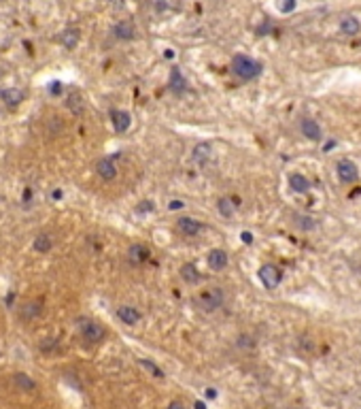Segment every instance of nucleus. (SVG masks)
Listing matches in <instances>:
<instances>
[{
    "label": "nucleus",
    "mask_w": 361,
    "mask_h": 409,
    "mask_svg": "<svg viewBox=\"0 0 361 409\" xmlns=\"http://www.w3.org/2000/svg\"><path fill=\"white\" fill-rule=\"evenodd\" d=\"M232 73L236 77H240L242 81H251V79L262 75V64L253 58H249V55L238 53L232 58Z\"/></svg>",
    "instance_id": "obj_1"
},
{
    "label": "nucleus",
    "mask_w": 361,
    "mask_h": 409,
    "mask_svg": "<svg viewBox=\"0 0 361 409\" xmlns=\"http://www.w3.org/2000/svg\"><path fill=\"white\" fill-rule=\"evenodd\" d=\"M223 290L221 288H208V290H202L200 294H198V299H196V303H198V307L200 309H204V311H217L221 305H223Z\"/></svg>",
    "instance_id": "obj_2"
},
{
    "label": "nucleus",
    "mask_w": 361,
    "mask_h": 409,
    "mask_svg": "<svg viewBox=\"0 0 361 409\" xmlns=\"http://www.w3.org/2000/svg\"><path fill=\"white\" fill-rule=\"evenodd\" d=\"M79 328H81L83 339L90 341V343H100V341H104V337H107L104 326H102V324H98L96 320H83L79 324Z\"/></svg>",
    "instance_id": "obj_3"
},
{
    "label": "nucleus",
    "mask_w": 361,
    "mask_h": 409,
    "mask_svg": "<svg viewBox=\"0 0 361 409\" xmlns=\"http://www.w3.org/2000/svg\"><path fill=\"white\" fill-rule=\"evenodd\" d=\"M336 173H338V179L346 186H351L359 179V171H357V164L349 158H342L338 164H336Z\"/></svg>",
    "instance_id": "obj_4"
},
{
    "label": "nucleus",
    "mask_w": 361,
    "mask_h": 409,
    "mask_svg": "<svg viewBox=\"0 0 361 409\" xmlns=\"http://www.w3.org/2000/svg\"><path fill=\"white\" fill-rule=\"evenodd\" d=\"M259 279H262V284H264L268 290H274V288H279L281 279H283V273H281L279 266H274V264H264L262 269H259Z\"/></svg>",
    "instance_id": "obj_5"
},
{
    "label": "nucleus",
    "mask_w": 361,
    "mask_h": 409,
    "mask_svg": "<svg viewBox=\"0 0 361 409\" xmlns=\"http://www.w3.org/2000/svg\"><path fill=\"white\" fill-rule=\"evenodd\" d=\"M119 156H121V153L117 151V153H113V156H109V158L98 160L96 171H98V175L102 177L104 181H111V179L117 177V164H115V160H117Z\"/></svg>",
    "instance_id": "obj_6"
},
{
    "label": "nucleus",
    "mask_w": 361,
    "mask_h": 409,
    "mask_svg": "<svg viewBox=\"0 0 361 409\" xmlns=\"http://www.w3.org/2000/svg\"><path fill=\"white\" fill-rule=\"evenodd\" d=\"M177 228L185 235V237H196L204 230V224L198 222L196 218H179L177 220Z\"/></svg>",
    "instance_id": "obj_7"
},
{
    "label": "nucleus",
    "mask_w": 361,
    "mask_h": 409,
    "mask_svg": "<svg viewBox=\"0 0 361 409\" xmlns=\"http://www.w3.org/2000/svg\"><path fill=\"white\" fill-rule=\"evenodd\" d=\"M113 34L117 36L119 41H132V38H136V26L130 22V20H123V22H117L115 24V28H113Z\"/></svg>",
    "instance_id": "obj_8"
},
{
    "label": "nucleus",
    "mask_w": 361,
    "mask_h": 409,
    "mask_svg": "<svg viewBox=\"0 0 361 409\" xmlns=\"http://www.w3.org/2000/svg\"><path fill=\"white\" fill-rule=\"evenodd\" d=\"M338 28H340V34H344V36H357L361 30V22L355 15H342Z\"/></svg>",
    "instance_id": "obj_9"
},
{
    "label": "nucleus",
    "mask_w": 361,
    "mask_h": 409,
    "mask_svg": "<svg viewBox=\"0 0 361 409\" xmlns=\"http://www.w3.org/2000/svg\"><path fill=\"white\" fill-rule=\"evenodd\" d=\"M111 122H113V128H115V132H125L128 128H130V124H132V118H130V113L128 111H119V109H115V111H111Z\"/></svg>",
    "instance_id": "obj_10"
},
{
    "label": "nucleus",
    "mask_w": 361,
    "mask_h": 409,
    "mask_svg": "<svg viewBox=\"0 0 361 409\" xmlns=\"http://www.w3.org/2000/svg\"><path fill=\"white\" fill-rule=\"evenodd\" d=\"M300 130L308 141H321V126L310 118H304L300 122Z\"/></svg>",
    "instance_id": "obj_11"
},
{
    "label": "nucleus",
    "mask_w": 361,
    "mask_h": 409,
    "mask_svg": "<svg viewBox=\"0 0 361 409\" xmlns=\"http://www.w3.org/2000/svg\"><path fill=\"white\" fill-rule=\"evenodd\" d=\"M149 256H151V251L144 247L142 243H134V245H130V249H128V260L132 262V264H142V262H147Z\"/></svg>",
    "instance_id": "obj_12"
},
{
    "label": "nucleus",
    "mask_w": 361,
    "mask_h": 409,
    "mask_svg": "<svg viewBox=\"0 0 361 409\" xmlns=\"http://www.w3.org/2000/svg\"><path fill=\"white\" fill-rule=\"evenodd\" d=\"M117 318L123 322V324H128V326H134V324H138L140 322V311L136 307H130V305H121L119 309H117Z\"/></svg>",
    "instance_id": "obj_13"
},
{
    "label": "nucleus",
    "mask_w": 361,
    "mask_h": 409,
    "mask_svg": "<svg viewBox=\"0 0 361 409\" xmlns=\"http://www.w3.org/2000/svg\"><path fill=\"white\" fill-rule=\"evenodd\" d=\"M206 260H208V266L213 271H223L225 266H227V254L223 251V249H210L208 251V256H206Z\"/></svg>",
    "instance_id": "obj_14"
},
{
    "label": "nucleus",
    "mask_w": 361,
    "mask_h": 409,
    "mask_svg": "<svg viewBox=\"0 0 361 409\" xmlns=\"http://www.w3.org/2000/svg\"><path fill=\"white\" fill-rule=\"evenodd\" d=\"M192 158H194V162H196L198 166H206V162L213 158V147H210V143H198V145L194 147Z\"/></svg>",
    "instance_id": "obj_15"
},
{
    "label": "nucleus",
    "mask_w": 361,
    "mask_h": 409,
    "mask_svg": "<svg viewBox=\"0 0 361 409\" xmlns=\"http://www.w3.org/2000/svg\"><path fill=\"white\" fill-rule=\"evenodd\" d=\"M289 188H291L293 192H298V194H306L310 190V181L304 175L293 173V175H289Z\"/></svg>",
    "instance_id": "obj_16"
},
{
    "label": "nucleus",
    "mask_w": 361,
    "mask_h": 409,
    "mask_svg": "<svg viewBox=\"0 0 361 409\" xmlns=\"http://www.w3.org/2000/svg\"><path fill=\"white\" fill-rule=\"evenodd\" d=\"M170 90L175 94H183L187 90V81L177 66H172V73H170Z\"/></svg>",
    "instance_id": "obj_17"
},
{
    "label": "nucleus",
    "mask_w": 361,
    "mask_h": 409,
    "mask_svg": "<svg viewBox=\"0 0 361 409\" xmlns=\"http://www.w3.org/2000/svg\"><path fill=\"white\" fill-rule=\"evenodd\" d=\"M0 98H3L9 107H17L24 101V94L19 90H15V88H7V90L0 92Z\"/></svg>",
    "instance_id": "obj_18"
},
{
    "label": "nucleus",
    "mask_w": 361,
    "mask_h": 409,
    "mask_svg": "<svg viewBox=\"0 0 361 409\" xmlns=\"http://www.w3.org/2000/svg\"><path fill=\"white\" fill-rule=\"evenodd\" d=\"M181 277H183V281H187L189 286H194V284H198V281L202 279V275L198 273V269L194 264H183V269H181Z\"/></svg>",
    "instance_id": "obj_19"
},
{
    "label": "nucleus",
    "mask_w": 361,
    "mask_h": 409,
    "mask_svg": "<svg viewBox=\"0 0 361 409\" xmlns=\"http://www.w3.org/2000/svg\"><path fill=\"white\" fill-rule=\"evenodd\" d=\"M13 379H15V384H17L19 390H24V392L36 390V382H34L30 375H26V373H15V375H13Z\"/></svg>",
    "instance_id": "obj_20"
},
{
    "label": "nucleus",
    "mask_w": 361,
    "mask_h": 409,
    "mask_svg": "<svg viewBox=\"0 0 361 409\" xmlns=\"http://www.w3.org/2000/svg\"><path fill=\"white\" fill-rule=\"evenodd\" d=\"M51 247H53V239L49 235H38L34 239V249L38 254H47V251H51Z\"/></svg>",
    "instance_id": "obj_21"
},
{
    "label": "nucleus",
    "mask_w": 361,
    "mask_h": 409,
    "mask_svg": "<svg viewBox=\"0 0 361 409\" xmlns=\"http://www.w3.org/2000/svg\"><path fill=\"white\" fill-rule=\"evenodd\" d=\"M138 364L142 366V369H147V371H149L153 377H157V379H164V377H166V375H164V371L160 369V366H157L155 362H151L149 358H138Z\"/></svg>",
    "instance_id": "obj_22"
},
{
    "label": "nucleus",
    "mask_w": 361,
    "mask_h": 409,
    "mask_svg": "<svg viewBox=\"0 0 361 409\" xmlns=\"http://www.w3.org/2000/svg\"><path fill=\"white\" fill-rule=\"evenodd\" d=\"M217 209H219V213L223 218H232L234 211H236V205L232 199H219V203H217Z\"/></svg>",
    "instance_id": "obj_23"
},
{
    "label": "nucleus",
    "mask_w": 361,
    "mask_h": 409,
    "mask_svg": "<svg viewBox=\"0 0 361 409\" xmlns=\"http://www.w3.org/2000/svg\"><path fill=\"white\" fill-rule=\"evenodd\" d=\"M40 311H43V309H40V303H26L24 307H22V316L26 318V320H34V318H38L40 316Z\"/></svg>",
    "instance_id": "obj_24"
},
{
    "label": "nucleus",
    "mask_w": 361,
    "mask_h": 409,
    "mask_svg": "<svg viewBox=\"0 0 361 409\" xmlns=\"http://www.w3.org/2000/svg\"><path fill=\"white\" fill-rule=\"evenodd\" d=\"M77 43H79V30H75V28H72V30H66V32L62 34V45H64V47L72 49Z\"/></svg>",
    "instance_id": "obj_25"
},
{
    "label": "nucleus",
    "mask_w": 361,
    "mask_h": 409,
    "mask_svg": "<svg viewBox=\"0 0 361 409\" xmlns=\"http://www.w3.org/2000/svg\"><path fill=\"white\" fill-rule=\"evenodd\" d=\"M295 224H298V228H302V230H312V228H316V222H314L312 218H306V216H300Z\"/></svg>",
    "instance_id": "obj_26"
},
{
    "label": "nucleus",
    "mask_w": 361,
    "mask_h": 409,
    "mask_svg": "<svg viewBox=\"0 0 361 409\" xmlns=\"http://www.w3.org/2000/svg\"><path fill=\"white\" fill-rule=\"evenodd\" d=\"M277 7H279L281 13H291V11H295V7H298V0H279Z\"/></svg>",
    "instance_id": "obj_27"
},
{
    "label": "nucleus",
    "mask_w": 361,
    "mask_h": 409,
    "mask_svg": "<svg viewBox=\"0 0 361 409\" xmlns=\"http://www.w3.org/2000/svg\"><path fill=\"white\" fill-rule=\"evenodd\" d=\"M155 207H153V203H149V201H142L140 205H138V211L140 213H149V211H153Z\"/></svg>",
    "instance_id": "obj_28"
},
{
    "label": "nucleus",
    "mask_w": 361,
    "mask_h": 409,
    "mask_svg": "<svg viewBox=\"0 0 361 409\" xmlns=\"http://www.w3.org/2000/svg\"><path fill=\"white\" fill-rule=\"evenodd\" d=\"M49 92H51L53 96H57V94H60V92H62V83H60V81H55V83H51V86H49Z\"/></svg>",
    "instance_id": "obj_29"
},
{
    "label": "nucleus",
    "mask_w": 361,
    "mask_h": 409,
    "mask_svg": "<svg viewBox=\"0 0 361 409\" xmlns=\"http://www.w3.org/2000/svg\"><path fill=\"white\" fill-rule=\"evenodd\" d=\"M183 207H185L183 201H170V203H168V209H170V211H177V209H183Z\"/></svg>",
    "instance_id": "obj_30"
},
{
    "label": "nucleus",
    "mask_w": 361,
    "mask_h": 409,
    "mask_svg": "<svg viewBox=\"0 0 361 409\" xmlns=\"http://www.w3.org/2000/svg\"><path fill=\"white\" fill-rule=\"evenodd\" d=\"M240 239H242V243H247V245H251V243H253V235H251V232H247V230H244V232L240 235Z\"/></svg>",
    "instance_id": "obj_31"
},
{
    "label": "nucleus",
    "mask_w": 361,
    "mask_h": 409,
    "mask_svg": "<svg viewBox=\"0 0 361 409\" xmlns=\"http://www.w3.org/2000/svg\"><path fill=\"white\" fill-rule=\"evenodd\" d=\"M104 3H109V5H113L115 9H121L123 5H125V0H104Z\"/></svg>",
    "instance_id": "obj_32"
},
{
    "label": "nucleus",
    "mask_w": 361,
    "mask_h": 409,
    "mask_svg": "<svg viewBox=\"0 0 361 409\" xmlns=\"http://www.w3.org/2000/svg\"><path fill=\"white\" fill-rule=\"evenodd\" d=\"M30 196H32V190L26 188V192H24V205H26V207H28V203H30Z\"/></svg>",
    "instance_id": "obj_33"
},
{
    "label": "nucleus",
    "mask_w": 361,
    "mask_h": 409,
    "mask_svg": "<svg viewBox=\"0 0 361 409\" xmlns=\"http://www.w3.org/2000/svg\"><path fill=\"white\" fill-rule=\"evenodd\" d=\"M166 409H185V405H183V403H179V401H175V403H170Z\"/></svg>",
    "instance_id": "obj_34"
},
{
    "label": "nucleus",
    "mask_w": 361,
    "mask_h": 409,
    "mask_svg": "<svg viewBox=\"0 0 361 409\" xmlns=\"http://www.w3.org/2000/svg\"><path fill=\"white\" fill-rule=\"evenodd\" d=\"M206 397H208V399H217V390H215V388H208V390H206Z\"/></svg>",
    "instance_id": "obj_35"
},
{
    "label": "nucleus",
    "mask_w": 361,
    "mask_h": 409,
    "mask_svg": "<svg viewBox=\"0 0 361 409\" xmlns=\"http://www.w3.org/2000/svg\"><path fill=\"white\" fill-rule=\"evenodd\" d=\"M51 199H62V190H55V192H51Z\"/></svg>",
    "instance_id": "obj_36"
},
{
    "label": "nucleus",
    "mask_w": 361,
    "mask_h": 409,
    "mask_svg": "<svg viewBox=\"0 0 361 409\" xmlns=\"http://www.w3.org/2000/svg\"><path fill=\"white\" fill-rule=\"evenodd\" d=\"M196 409H206V405L204 403H202V401H196V405H194Z\"/></svg>",
    "instance_id": "obj_37"
},
{
    "label": "nucleus",
    "mask_w": 361,
    "mask_h": 409,
    "mask_svg": "<svg viewBox=\"0 0 361 409\" xmlns=\"http://www.w3.org/2000/svg\"><path fill=\"white\" fill-rule=\"evenodd\" d=\"M166 58H175V51H172V49H166Z\"/></svg>",
    "instance_id": "obj_38"
},
{
    "label": "nucleus",
    "mask_w": 361,
    "mask_h": 409,
    "mask_svg": "<svg viewBox=\"0 0 361 409\" xmlns=\"http://www.w3.org/2000/svg\"><path fill=\"white\" fill-rule=\"evenodd\" d=\"M331 147H336V141H329V143L325 145V149H331Z\"/></svg>",
    "instance_id": "obj_39"
}]
</instances>
